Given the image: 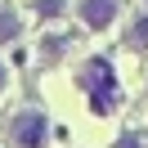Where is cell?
<instances>
[{"mask_svg":"<svg viewBox=\"0 0 148 148\" xmlns=\"http://www.w3.org/2000/svg\"><path fill=\"white\" fill-rule=\"evenodd\" d=\"M76 81H81V90L90 94V103H94L99 112H103V108H108V103L121 94L117 72H112V63H108V58H85V63H81V76H76Z\"/></svg>","mask_w":148,"mask_h":148,"instance_id":"6da1fadb","label":"cell"},{"mask_svg":"<svg viewBox=\"0 0 148 148\" xmlns=\"http://www.w3.org/2000/svg\"><path fill=\"white\" fill-rule=\"evenodd\" d=\"M58 58H63V36H49V40H40V63H58Z\"/></svg>","mask_w":148,"mask_h":148,"instance_id":"5b68a950","label":"cell"},{"mask_svg":"<svg viewBox=\"0 0 148 148\" xmlns=\"http://www.w3.org/2000/svg\"><path fill=\"white\" fill-rule=\"evenodd\" d=\"M117 0H81V5H76V14H81V23L90 32H108L112 23H117Z\"/></svg>","mask_w":148,"mask_h":148,"instance_id":"3957f363","label":"cell"},{"mask_svg":"<svg viewBox=\"0 0 148 148\" xmlns=\"http://www.w3.org/2000/svg\"><path fill=\"white\" fill-rule=\"evenodd\" d=\"M36 14L40 18H58L63 14V0H36Z\"/></svg>","mask_w":148,"mask_h":148,"instance_id":"52a82bcc","label":"cell"},{"mask_svg":"<svg viewBox=\"0 0 148 148\" xmlns=\"http://www.w3.org/2000/svg\"><path fill=\"white\" fill-rule=\"evenodd\" d=\"M5 90H9V67L0 63V94H5Z\"/></svg>","mask_w":148,"mask_h":148,"instance_id":"9c48e42d","label":"cell"},{"mask_svg":"<svg viewBox=\"0 0 148 148\" xmlns=\"http://www.w3.org/2000/svg\"><path fill=\"white\" fill-rule=\"evenodd\" d=\"M112 148H144V144H139V135H121V139H117Z\"/></svg>","mask_w":148,"mask_h":148,"instance_id":"ba28073f","label":"cell"},{"mask_svg":"<svg viewBox=\"0 0 148 148\" xmlns=\"http://www.w3.org/2000/svg\"><path fill=\"white\" fill-rule=\"evenodd\" d=\"M130 45H135V49H144V45H148V14L135 23V27H130Z\"/></svg>","mask_w":148,"mask_h":148,"instance_id":"8992f818","label":"cell"},{"mask_svg":"<svg viewBox=\"0 0 148 148\" xmlns=\"http://www.w3.org/2000/svg\"><path fill=\"white\" fill-rule=\"evenodd\" d=\"M45 135H49V117H45L40 108H23L18 117L9 121V139H14L18 148H40Z\"/></svg>","mask_w":148,"mask_h":148,"instance_id":"7a4b0ae2","label":"cell"},{"mask_svg":"<svg viewBox=\"0 0 148 148\" xmlns=\"http://www.w3.org/2000/svg\"><path fill=\"white\" fill-rule=\"evenodd\" d=\"M14 36H23V18L14 9H0V40H14Z\"/></svg>","mask_w":148,"mask_h":148,"instance_id":"277c9868","label":"cell"}]
</instances>
